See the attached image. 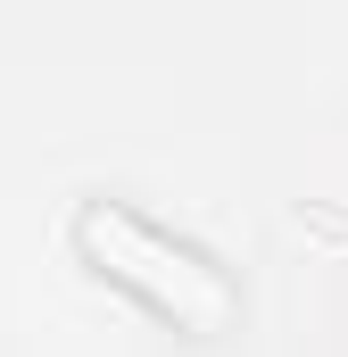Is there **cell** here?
<instances>
[{
    "label": "cell",
    "instance_id": "obj_1",
    "mask_svg": "<svg viewBox=\"0 0 348 357\" xmlns=\"http://www.w3.org/2000/svg\"><path fill=\"white\" fill-rule=\"evenodd\" d=\"M67 233H75V250H84L108 282H125L150 316H166V324H182V333H216V324L241 316L232 266H224L207 241H191V233L158 225L150 208H133V199L84 191L75 216H67Z\"/></svg>",
    "mask_w": 348,
    "mask_h": 357
}]
</instances>
